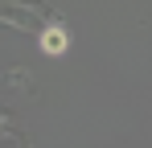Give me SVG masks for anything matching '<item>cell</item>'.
<instances>
[{
    "label": "cell",
    "mask_w": 152,
    "mask_h": 148,
    "mask_svg": "<svg viewBox=\"0 0 152 148\" xmlns=\"http://www.w3.org/2000/svg\"><path fill=\"white\" fill-rule=\"evenodd\" d=\"M37 45H41V53H45V58H62V53L70 49V29H62V25H45Z\"/></svg>",
    "instance_id": "6da1fadb"
}]
</instances>
